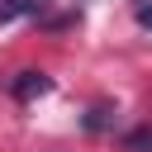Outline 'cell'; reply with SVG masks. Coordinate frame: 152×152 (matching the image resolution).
Segmentation results:
<instances>
[{
  "label": "cell",
  "mask_w": 152,
  "mask_h": 152,
  "mask_svg": "<svg viewBox=\"0 0 152 152\" xmlns=\"http://www.w3.org/2000/svg\"><path fill=\"white\" fill-rule=\"evenodd\" d=\"M10 90H14V100H38L52 90V81H48V71H19L10 81Z\"/></svg>",
  "instance_id": "6da1fadb"
},
{
  "label": "cell",
  "mask_w": 152,
  "mask_h": 152,
  "mask_svg": "<svg viewBox=\"0 0 152 152\" xmlns=\"http://www.w3.org/2000/svg\"><path fill=\"white\" fill-rule=\"evenodd\" d=\"M48 0H0V24H14V19H24V14H38Z\"/></svg>",
  "instance_id": "7a4b0ae2"
},
{
  "label": "cell",
  "mask_w": 152,
  "mask_h": 152,
  "mask_svg": "<svg viewBox=\"0 0 152 152\" xmlns=\"http://www.w3.org/2000/svg\"><path fill=\"white\" fill-rule=\"evenodd\" d=\"M109 114H114V109H109V104H95V109H90V114H86V128H90V133H104V128H109V124H114V119H109Z\"/></svg>",
  "instance_id": "3957f363"
},
{
  "label": "cell",
  "mask_w": 152,
  "mask_h": 152,
  "mask_svg": "<svg viewBox=\"0 0 152 152\" xmlns=\"http://www.w3.org/2000/svg\"><path fill=\"white\" fill-rule=\"evenodd\" d=\"M128 147L133 152H152V128H133L128 133Z\"/></svg>",
  "instance_id": "277c9868"
},
{
  "label": "cell",
  "mask_w": 152,
  "mask_h": 152,
  "mask_svg": "<svg viewBox=\"0 0 152 152\" xmlns=\"http://www.w3.org/2000/svg\"><path fill=\"white\" fill-rule=\"evenodd\" d=\"M138 24L152 28V0H138Z\"/></svg>",
  "instance_id": "5b68a950"
}]
</instances>
